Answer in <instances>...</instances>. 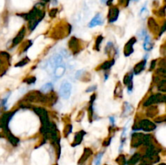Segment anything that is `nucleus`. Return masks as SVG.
Segmentation results:
<instances>
[{
    "label": "nucleus",
    "mask_w": 166,
    "mask_h": 165,
    "mask_svg": "<svg viewBox=\"0 0 166 165\" xmlns=\"http://www.w3.org/2000/svg\"><path fill=\"white\" fill-rule=\"evenodd\" d=\"M156 129V125L154 123L148 121V120H142L139 121V122L135 124V127H133L134 130H143L144 131H147L150 132Z\"/></svg>",
    "instance_id": "obj_1"
},
{
    "label": "nucleus",
    "mask_w": 166,
    "mask_h": 165,
    "mask_svg": "<svg viewBox=\"0 0 166 165\" xmlns=\"http://www.w3.org/2000/svg\"><path fill=\"white\" fill-rule=\"evenodd\" d=\"M71 84L68 81H63L59 88V94L64 100L69 99L71 94Z\"/></svg>",
    "instance_id": "obj_2"
},
{
    "label": "nucleus",
    "mask_w": 166,
    "mask_h": 165,
    "mask_svg": "<svg viewBox=\"0 0 166 165\" xmlns=\"http://www.w3.org/2000/svg\"><path fill=\"white\" fill-rule=\"evenodd\" d=\"M165 101V96L161 94H156L151 96L146 102L144 103V106H149L151 104L156 103H164Z\"/></svg>",
    "instance_id": "obj_3"
},
{
    "label": "nucleus",
    "mask_w": 166,
    "mask_h": 165,
    "mask_svg": "<svg viewBox=\"0 0 166 165\" xmlns=\"http://www.w3.org/2000/svg\"><path fill=\"white\" fill-rule=\"evenodd\" d=\"M137 40L136 38L131 37L128 41V42L126 44L125 47H124V55L126 57H129L131 54H132L134 53V45L136 43Z\"/></svg>",
    "instance_id": "obj_4"
},
{
    "label": "nucleus",
    "mask_w": 166,
    "mask_h": 165,
    "mask_svg": "<svg viewBox=\"0 0 166 165\" xmlns=\"http://www.w3.org/2000/svg\"><path fill=\"white\" fill-rule=\"evenodd\" d=\"M62 61H63V56L57 53V54L51 57V58L50 59V61H49V66H50L52 69H54L55 67L62 65Z\"/></svg>",
    "instance_id": "obj_5"
},
{
    "label": "nucleus",
    "mask_w": 166,
    "mask_h": 165,
    "mask_svg": "<svg viewBox=\"0 0 166 165\" xmlns=\"http://www.w3.org/2000/svg\"><path fill=\"white\" fill-rule=\"evenodd\" d=\"M143 138H144V135L143 134H134L132 135V139H131V145L132 146H139L141 143L143 142Z\"/></svg>",
    "instance_id": "obj_6"
},
{
    "label": "nucleus",
    "mask_w": 166,
    "mask_h": 165,
    "mask_svg": "<svg viewBox=\"0 0 166 165\" xmlns=\"http://www.w3.org/2000/svg\"><path fill=\"white\" fill-rule=\"evenodd\" d=\"M133 77H134L133 73H128L125 75L123 79L124 84L127 86V90L130 93L132 92L133 90Z\"/></svg>",
    "instance_id": "obj_7"
},
{
    "label": "nucleus",
    "mask_w": 166,
    "mask_h": 165,
    "mask_svg": "<svg viewBox=\"0 0 166 165\" xmlns=\"http://www.w3.org/2000/svg\"><path fill=\"white\" fill-rule=\"evenodd\" d=\"M103 24V19H102V15L100 14H96L92 18V19L90 21V23L88 24V27L89 28H94L98 25H101Z\"/></svg>",
    "instance_id": "obj_8"
},
{
    "label": "nucleus",
    "mask_w": 166,
    "mask_h": 165,
    "mask_svg": "<svg viewBox=\"0 0 166 165\" xmlns=\"http://www.w3.org/2000/svg\"><path fill=\"white\" fill-rule=\"evenodd\" d=\"M119 11L117 7H113L109 10V15H108V19H109V23H114L118 17Z\"/></svg>",
    "instance_id": "obj_9"
},
{
    "label": "nucleus",
    "mask_w": 166,
    "mask_h": 165,
    "mask_svg": "<svg viewBox=\"0 0 166 165\" xmlns=\"http://www.w3.org/2000/svg\"><path fill=\"white\" fill-rule=\"evenodd\" d=\"M65 72H66V67H65V66H62V64L55 67L54 69V76L55 79H60L65 74Z\"/></svg>",
    "instance_id": "obj_10"
},
{
    "label": "nucleus",
    "mask_w": 166,
    "mask_h": 165,
    "mask_svg": "<svg viewBox=\"0 0 166 165\" xmlns=\"http://www.w3.org/2000/svg\"><path fill=\"white\" fill-rule=\"evenodd\" d=\"M146 63H147V59L146 58H144L143 61L138 62L137 64L135 66V68H134V73H135V75L140 74L144 70V68L146 66Z\"/></svg>",
    "instance_id": "obj_11"
},
{
    "label": "nucleus",
    "mask_w": 166,
    "mask_h": 165,
    "mask_svg": "<svg viewBox=\"0 0 166 165\" xmlns=\"http://www.w3.org/2000/svg\"><path fill=\"white\" fill-rule=\"evenodd\" d=\"M68 46L70 47L71 49V51L73 52H77L80 49V44H79V41L78 39H76V37H72L69 41Z\"/></svg>",
    "instance_id": "obj_12"
},
{
    "label": "nucleus",
    "mask_w": 166,
    "mask_h": 165,
    "mask_svg": "<svg viewBox=\"0 0 166 165\" xmlns=\"http://www.w3.org/2000/svg\"><path fill=\"white\" fill-rule=\"evenodd\" d=\"M144 42H143V49L146 51H151L153 47H154V44H152L151 41V38L149 36L146 35L144 37Z\"/></svg>",
    "instance_id": "obj_13"
},
{
    "label": "nucleus",
    "mask_w": 166,
    "mask_h": 165,
    "mask_svg": "<svg viewBox=\"0 0 166 165\" xmlns=\"http://www.w3.org/2000/svg\"><path fill=\"white\" fill-rule=\"evenodd\" d=\"M84 134H85V132L83 131V130H81L80 132L77 133L76 134V136H75V140H74V143L72 144V146H77V145H79L81 142H82L84 137Z\"/></svg>",
    "instance_id": "obj_14"
},
{
    "label": "nucleus",
    "mask_w": 166,
    "mask_h": 165,
    "mask_svg": "<svg viewBox=\"0 0 166 165\" xmlns=\"http://www.w3.org/2000/svg\"><path fill=\"white\" fill-rule=\"evenodd\" d=\"M24 35H25V28H23L18 33V35L14 38L13 40V45H16L17 44H19L24 38Z\"/></svg>",
    "instance_id": "obj_15"
},
{
    "label": "nucleus",
    "mask_w": 166,
    "mask_h": 165,
    "mask_svg": "<svg viewBox=\"0 0 166 165\" xmlns=\"http://www.w3.org/2000/svg\"><path fill=\"white\" fill-rule=\"evenodd\" d=\"M53 84L51 83H46V84H44L41 88V92L42 94H47V93H50L53 92Z\"/></svg>",
    "instance_id": "obj_16"
},
{
    "label": "nucleus",
    "mask_w": 166,
    "mask_h": 165,
    "mask_svg": "<svg viewBox=\"0 0 166 165\" xmlns=\"http://www.w3.org/2000/svg\"><path fill=\"white\" fill-rule=\"evenodd\" d=\"M133 112V107L129 104L128 102H125L124 103V107H123V113H122V115L123 117H127V116H129L131 113Z\"/></svg>",
    "instance_id": "obj_17"
},
{
    "label": "nucleus",
    "mask_w": 166,
    "mask_h": 165,
    "mask_svg": "<svg viewBox=\"0 0 166 165\" xmlns=\"http://www.w3.org/2000/svg\"><path fill=\"white\" fill-rule=\"evenodd\" d=\"M148 27L152 33H157L159 31V27L157 24V23L152 19H150L148 20Z\"/></svg>",
    "instance_id": "obj_18"
},
{
    "label": "nucleus",
    "mask_w": 166,
    "mask_h": 165,
    "mask_svg": "<svg viewBox=\"0 0 166 165\" xmlns=\"http://www.w3.org/2000/svg\"><path fill=\"white\" fill-rule=\"evenodd\" d=\"M114 62H115V60H114V59L106 61L105 62H104L102 65L100 66V70H109V68L112 67L113 65H114Z\"/></svg>",
    "instance_id": "obj_19"
},
{
    "label": "nucleus",
    "mask_w": 166,
    "mask_h": 165,
    "mask_svg": "<svg viewBox=\"0 0 166 165\" xmlns=\"http://www.w3.org/2000/svg\"><path fill=\"white\" fill-rule=\"evenodd\" d=\"M114 95L118 97H122V86L121 84V83L118 82L114 89Z\"/></svg>",
    "instance_id": "obj_20"
},
{
    "label": "nucleus",
    "mask_w": 166,
    "mask_h": 165,
    "mask_svg": "<svg viewBox=\"0 0 166 165\" xmlns=\"http://www.w3.org/2000/svg\"><path fill=\"white\" fill-rule=\"evenodd\" d=\"M102 41H103V37H102V36H99L98 37L96 38V40L95 47L94 48H95L97 51H99L100 45V43L102 42Z\"/></svg>",
    "instance_id": "obj_21"
},
{
    "label": "nucleus",
    "mask_w": 166,
    "mask_h": 165,
    "mask_svg": "<svg viewBox=\"0 0 166 165\" xmlns=\"http://www.w3.org/2000/svg\"><path fill=\"white\" fill-rule=\"evenodd\" d=\"M102 156H103V153H100L99 155L96 157L95 160H94V164L100 165V161H101V159H102Z\"/></svg>",
    "instance_id": "obj_22"
},
{
    "label": "nucleus",
    "mask_w": 166,
    "mask_h": 165,
    "mask_svg": "<svg viewBox=\"0 0 166 165\" xmlns=\"http://www.w3.org/2000/svg\"><path fill=\"white\" fill-rule=\"evenodd\" d=\"M29 61H30V60H29L28 57H25L24 60H22L21 61H19V63H17V64L15 65V66H24V65H26Z\"/></svg>",
    "instance_id": "obj_23"
},
{
    "label": "nucleus",
    "mask_w": 166,
    "mask_h": 165,
    "mask_svg": "<svg viewBox=\"0 0 166 165\" xmlns=\"http://www.w3.org/2000/svg\"><path fill=\"white\" fill-rule=\"evenodd\" d=\"M71 130H72V126H71V125H67L65 128V130H64V134H65V136H67L69 134H71Z\"/></svg>",
    "instance_id": "obj_24"
},
{
    "label": "nucleus",
    "mask_w": 166,
    "mask_h": 165,
    "mask_svg": "<svg viewBox=\"0 0 166 165\" xmlns=\"http://www.w3.org/2000/svg\"><path fill=\"white\" fill-rule=\"evenodd\" d=\"M35 81H36V78L35 77H29L28 79H26L24 80V82H26L29 84H33L35 83Z\"/></svg>",
    "instance_id": "obj_25"
},
{
    "label": "nucleus",
    "mask_w": 166,
    "mask_h": 165,
    "mask_svg": "<svg viewBox=\"0 0 166 165\" xmlns=\"http://www.w3.org/2000/svg\"><path fill=\"white\" fill-rule=\"evenodd\" d=\"M96 88V86H92V87H90V88H88V90L86 91L87 92H93V91H95Z\"/></svg>",
    "instance_id": "obj_26"
},
{
    "label": "nucleus",
    "mask_w": 166,
    "mask_h": 165,
    "mask_svg": "<svg viewBox=\"0 0 166 165\" xmlns=\"http://www.w3.org/2000/svg\"><path fill=\"white\" fill-rule=\"evenodd\" d=\"M109 120H110V122H111L112 125L115 124V118H114V117H109Z\"/></svg>",
    "instance_id": "obj_27"
},
{
    "label": "nucleus",
    "mask_w": 166,
    "mask_h": 165,
    "mask_svg": "<svg viewBox=\"0 0 166 165\" xmlns=\"http://www.w3.org/2000/svg\"><path fill=\"white\" fill-rule=\"evenodd\" d=\"M107 1H108V0H100V2H101L102 3H106Z\"/></svg>",
    "instance_id": "obj_28"
},
{
    "label": "nucleus",
    "mask_w": 166,
    "mask_h": 165,
    "mask_svg": "<svg viewBox=\"0 0 166 165\" xmlns=\"http://www.w3.org/2000/svg\"><path fill=\"white\" fill-rule=\"evenodd\" d=\"M134 1H137V0H134Z\"/></svg>",
    "instance_id": "obj_29"
}]
</instances>
